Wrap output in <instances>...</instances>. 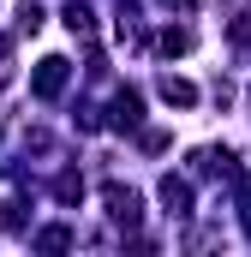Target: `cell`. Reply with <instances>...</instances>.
<instances>
[{
    "instance_id": "6da1fadb",
    "label": "cell",
    "mask_w": 251,
    "mask_h": 257,
    "mask_svg": "<svg viewBox=\"0 0 251 257\" xmlns=\"http://www.w3.org/2000/svg\"><path fill=\"white\" fill-rule=\"evenodd\" d=\"M60 84H66V60H42V72H36V90H42V96H54Z\"/></svg>"
},
{
    "instance_id": "7a4b0ae2",
    "label": "cell",
    "mask_w": 251,
    "mask_h": 257,
    "mask_svg": "<svg viewBox=\"0 0 251 257\" xmlns=\"http://www.w3.org/2000/svg\"><path fill=\"white\" fill-rule=\"evenodd\" d=\"M162 96H168V102H191V84L186 78H162Z\"/></svg>"
},
{
    "instance_id": "3957f363",
    "label": "cell",
    "mask_w": 251,
    "mask_h": 257,
    "mask_svg": "<svg viewBox=\"0 0 251 257\" xmlns=\"http://www.w3.org/2000/svg\"><path fill=\"white\" fill-rule=\"evenodd\" d=\"M0 78H6V42H0Z\"/></svg>"
}]
</instances>
